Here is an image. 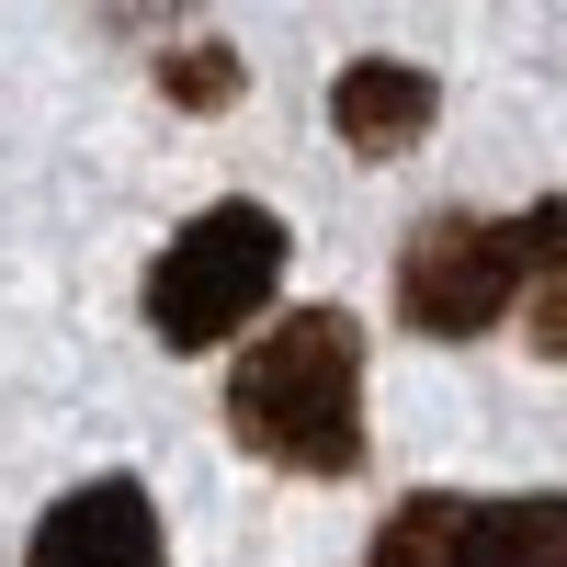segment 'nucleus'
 <instances>
[{
  "instance_id": "7",
  "label": "nucleus",
  "mask_w": 567,
  "mask_h": 567,
  "mask_svg": "<svg viewBox=\"0 0 567 567\" xmlns=\"http://www.w3.org/2000/svg\"><path fill=\"white\" fill-rule=\"evenodd\" d=\"M511 227H523V341L545 363H567V194L511 216Z\"/></svg>"
},
{
  "instance_id": "5",
  "label": "nucleus",
  "mask_w": 567,
  "mask_h": 567,
  "mask_svg": "<svg viewBox=\"0 0 567 567\" xmlns=\"http://www.w3.org/2000/svg\"><path fill=\"white\" fill-rule=\"evenodd\" d=\"M432 114H443V91H432V69H409V58H352L341 80H329V125H341L352 159L420 148V125H432Z\"/></svg>"
},
{
  "instance_id": "4",
  "label": "nucleus",
  "mask_w": 567,
  "mask_h": 567,
  "mask_svg": "<svg viewBox=\"0 0 567 567\" xmlns=\"http://www.w3.org/2000/svg\"><path fill=\"white\" fill-rule=\"evenodd\" d=\"M23 567H171V545H159V511L136 477H91L34 523Z\"/></svg>"
},
{
  "instance_id": "3",
  "label": "nucleus",
  "mask_w": 567,
  "mask_h": 567,
  "mask_svg": "<svg viewBox=\"0 0 567 567\" xmlns=\"http://www.w3.org/2000/svg\"><path fill=\"white\" fill-rule=\"evenodd\" d=\"M511 307H523V227L511 216H420L409 250H398V318L420 329V341H477V329H499Z\"/></svg>"
},
{
  "instance_id": "1",
  "label": "nucleus",
  "mask_w": 567,
  "mask_h": 567,
  "mask_svg": "<svg viewBox=\"0 0 567 567\" xmlns=\"http://www.w3.org/2000/svg\"><path fill=\"white\" fill-rule=\"evenodd\" d=\"M227 432L284 477H352L363 465V329L341 307H284L227 363Z\"/></svg>"
},
{
  "instance_id": "6",
  "label": "nucleus",
  "mask_w": 567,
  "mask_h": 567,
  "mask_svg": "<svg viewBox=\"0 0 567 567\" xmlns=\"http://www.w3.org/2000/svg\"><path fill=\"white\" fill-rule=\"evenodd\" d=\"M465 567H567V488L465 499Z\"/></svg>"
},
{
  "instance_id": "8",
  "label": "nucleus",
  "mask_w": 567,
  "mask_h": 567,
  "mask_svg": "<svg viewBox=\"0 0 567 567\" xmlns=\"http://www.w3.org/2000/svg\"><path fill=\"white\" fill-rule=\"evenodd\" d=\"M363 567H465V499H454V488H420V499H398Z\"/></svg>"
},
{
  "instance_id": "2",
  "label": "nucleus",
  "mask_w": 567,
  "mask_h": 567,
  "mask_svg": "<svg viewBox=\"0 0 567 567\" xmlns=\"http://www.w3.org/2000/svg\"><path fill=\"white\" fill-rule=\"evenodd\" d=\"M272 284H284V216L227 194L148 261V329L171 352H216V341H239L272 307Z\"/></svg>"
},
{
  "instance_id": "9",
  "label": "nucleus",
  "mask_w": 567,
  "mask_h": 567,
  "mask_svg": "<svg viewBox=\"0 0 567 567\" xmlns=\"http://www.w3.org/2000/svg\"><path fill=\"white\" fill-rule=\"evenodd\" d=\"M159 91H171V103H227L239 69H227V45H182V58L159 69Z\"/></svg>"
}]
</instances>
